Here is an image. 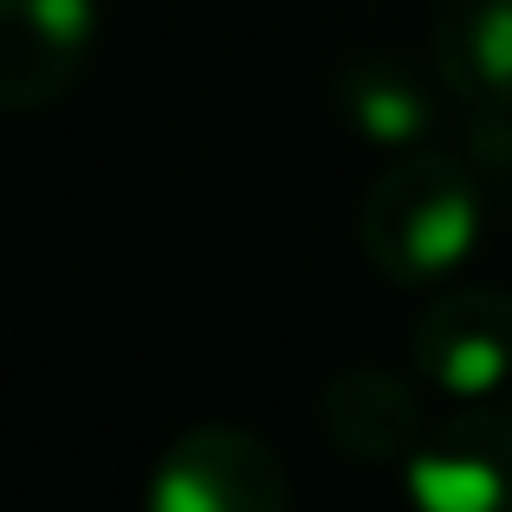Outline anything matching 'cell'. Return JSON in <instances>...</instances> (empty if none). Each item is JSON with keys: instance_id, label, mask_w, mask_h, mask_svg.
Here are the masks:
<instances>
[{"instance_id": "cell-1", "label": "cell", "mask_w": 512, "mask_h": 512, "mask_svg": "<svg viewBox=\"0 0 512 512\" xmlns=\"http://www.w3.org/2000/svg\"><path fill=\"white\" fill-rule=\"evenodd\" d=\"M480 227L487 201L474 169L441 150H402V163H389L363 195L357 247L389 286H435L467 266Z\"/></svg>"}, {"instance_id": "cell-2", "label": "cell", "mask_w": 512, "mask_h": 512, "mask_svg": "<svg viewBox=\"0 0 512 512\" xmlns=\"http://www.w3.org/2000/svg\"><path fill=\"white\" fill-rule=\"evenodd\" d=\"M150 512H286L292 480L273 441L234 422H201L156 454L143 480Z\"/></svg>"}, {"instance_id": "cell-3", "label": "cell", "mask_w": 512, "mask_h": 512, "mask_svg": "<svg viewBox=\"0 0 512 512\" xmlns=\"http://www.w3.org/2000/svg\"><path fill=\"white\" fill-rule=\"evenodd\" d=\"M402 493L428 512H512V396H480L428 422L402 461Z\"/></svg>"}, {"instance_id": "cell-4", "label": "cell", "mask_w": 512, "mask_h": 512, "mask_svg": "<svg viewBox=\"0 0 512 512\" xmlns=\"http://www.w3.org/2000/svg\"><path fill=\"white\" fill-rule=\"evenodd\" d=\"M409 363L428 396L480 402L512 383V292L454 286L428 299L409 325Z\"/></svg>"}, {"instance_id": "cell-5", "label": "cell", "mask_w": 512, "mask_h": 512, "mask_svg": "<svg viewBox=\"0 0 512 512\" xmlns=\"http://www.w3.org/2000/svg\"><path fill=\"white\" fill-rule=\"evenodd\" d=\"M98 33V0H0V111L59 104L91 65Z\"/></svg>"}, {"instance_id": "cell-6", "label": "cell", "mask_w": 512, "mask_h": 512, "mask_svg": "<svg viewBox=\"0 0 512 512\" xmlns=\"http://www.w3.org/2000/svg\"><path fill=\"white\" fill-rule=\"evenodd\" d=\"M318 422L338 441V454L363 467H402L428 435V402L422 376H396L376 363H350L325 383L318 396Z\"/></svg>"}, {"instance_id": "cell-7", "label": "cell", "mask_w": 512, "mask_h": 512, "mask_svg": "<svg viewBox=\"0 0 512 512\" xmlns=\"http://www.w3.org/2000/svg\"><path fill=\"white\" fill-rule=\"evenodd\" d=\"M428 52L454 98L480 111L512 104V0H441Z\"/></svg>"}, {"instance_id": "cell-8", "label": "cell", "mask_w": 512, "mask_h": 512, "mask_svg": "<svg viewBox=\"0 0 512 512\" xmlns=\"http://www.w3.org/2000/svg\"><path fill=\"white\" fill-rule=\"evenodd\" d=\"M338 111L376 150H415V143L435 130V98L415 78L409 59L396 52H370V59H350L338 78Z\"/></svg>"}]
</instances>
